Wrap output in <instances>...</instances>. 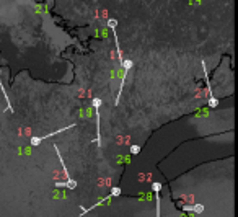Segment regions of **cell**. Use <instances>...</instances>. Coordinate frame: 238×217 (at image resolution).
<instances>
[{
	"label": "cell",
	"instance_id": "1",
	"mask_svg": "<svg viewBox=\"0 0 238 217\" xmlns=\"http://www.w3.org/2000/svg\"><path fill=\"white\" fill-rule=\"evenodd\" d=\"M93 106H95V113H96V144H100V106H101V100L95 98Z\"/></svg>",
	"mask_w": 238,
	"mask_h": 217
},
{
	"label": "cell",
	"instance_id": "2",
	"mask_svg": "<svg viewBox=\"0 0 238 217\" xmlns=\"http://www.w3.org/2000/svg\"><path fill=\"white\" fill-rule=\"evenodd\" d=\"M152 189L155 193V199H157V217H160V189H162V185L158 181L152 183Z\"/></svg>",
	"mask_w": 238,
	"mask_h": 217
},
{
	"label": "cell",
	"instance_id": "3",
	"mask_svg": "<svg viewBox=\"0 0 238 217\" xmlns=\"http://www.w3.org/2000/svg\"><path fill=\"white\" fill-rule=\"evenodd\" d=\"M56 188H69V189H75L77 181L75 180H67V181H56Z\"/></svg>",
	"mask_w": 238,
	"mask_h": 217
},
{
	"label": "cell",
	"instance_id": "4",
	"mask_svg": "<svg viewBox=\"0 0 238 217\" xmlns=\"http://www.w3.org/2000/svg\"><path fill=\"white\" fill-rule=\"evenodd\" d=\"M0 88H2V91H3V98H5L7 100V106H8V110H13V108H11V105H10V98H8V96H7V91H5V88H3V83H2V80H0Z\"/></svg>",
	"mask_w": 238,
	"mask_h": 217
},
{
	"label": "cell",
	"instance_id": "5",
	"mask_svg": "<svg viewBox=\"0 0 238 217\" xmlns=\"http://www.w3.org/2000/svg\"><path fill=\"white\" fill-rule=\"evenodd\" d=\"M193 211L196 212V214H201V212L204 211V206H202V204H194V206H193Z\"/></svg>",
	"mask_w": 238,
	"mask_h": 217
},
{
	"label": "cell",
	"instance_id": "6",
	"mask_svg": "<svg viewBox=\"0 0 238 217\" xmlns=\"http://www.w3.org/2000/svg\"><path fill=\"white\" fill-rule=\"evenodd\" d=\"M119 194H121V189H119L117 186H114L111 189V196H119Z\"/></svg>",
	"mask_w": 238,
	"mask_h": 217
},
{
	"label": "cell",
	"instance_id": "7",
	"mask_svg": "<svg viewBox=\"0 0 238 217\" xmlns=\"http://www.w3.org/2000/svg\"><path fill=\"white\" fill-rule=\"evenodd\" d=\"M218 105V100L217 98H210V100H209V106H212V108H215V106Z\"/></svg>",
	"mask_w": 238,
	"mask_h": 217
},
{
	"label": "cell",
	"instance_id": "8",
	"mask_svg": "<svg viewBox=\"0 0 238 217\" xmlns=\"http://www.w3.org/2000/svg\"><path fill=\"white\" fill-rule=\"evenodd\" d=\"M139 152H140V147H139V145H132V147H131V153H134V155H137Z\"/></svg>",
	"mask_w": 238,
	"mask_h": 217
},
{
	"label": "cell",
	"instance_id": "9",
	"mask_svg": "<svg viewBox=\"0 0 238 217\" xmlns=\"http://www.w3.org/2000/svg\"><path fill=\"white\" fill-rule=\"evenodd\" d=\"M183 211L184 212H193V206H183Z\"/></svg>",
	"mask_w": 238,
	"mask_h": 217
},
{
	"label": "cell",
	"instance_id": "10",
	"mask_svg": "<svg viewBox=\"0 0 238 217\" xmlns=\"http://www.w3.org/2000/svg\"><path fill=\"white\" fill-rule=\"evenodd\" d=\"M108 25L111 26V30H114V26H116V20H109V21H108Z\"/></svg>",
	"mask_w": 238,
	"mask_h": 217
}]
</instances>
